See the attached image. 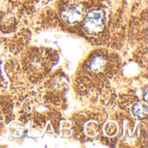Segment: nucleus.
Wrapping results in <instances>:
<instances>
[{
    "mask_svg": "<svg viewBox=\"0 0 148 148\" xmlns=\"http://www.w3.org/2000/svg\"><path fill=\"white\" fill-rule=\"evenodd\" d=\"M82 16V11L78 5L71 4L64 9L62 12V17L67 24H75L78 22Z\"/></svg>",
    "mask_w": 148,
    "mask_h": 148,
    "instance_id": "nucleus-2",
    "label": "nucleus"
},
{
    "mask_svg": "<svg viewBox=\"0 0 148 148\" xmlns=\"http://www.w3.org/2000/svg\"><path fill=\"white\" fill-rule=\"evenodd\" d=\"M105 24V13L101 10L89 11L84 20L85 29L88 32H98Z\"/></svg>",
    "mask_w": 148,
    "mask_h": 148,
    "instance_id": "nucleus-1",
    "label": "nucleus"
},
{
    "mask_svg": "<svg viewBox=\"0 0 148 148\" xmlns=\"http://www.w3.org/2000/svg\"><path fill=\"white\" fill-rule=\"evenodd\" d=\"M104 64H105V62H104V59L102 58L96 57V58H95L91 61V63H90V69L92 71H94V72H99V71H101L103 68Z\"/></svg>",
    "mask_w": 148,
    "mask_h": 148,
    "instance_id": "nucleus-4",
    "label": "nucleus"
},
{
    "mask_svg": "<svg viewBox=\"0 0 148 148\" xmlns=\"http://www.w3.org/2000/svg\"><path fill=\"white\" fill-rule=\"evenodd\" d=\"M132 113L134 116L139 118H144L147 115V106L145 104L138 103L136 104L132 110Z\"/></svg>",
    "mask_w": 148,
    "mask_h": 148,
    "instance_id": "nucleus-3",
    "label": "nucleus"
}]
</instances>
